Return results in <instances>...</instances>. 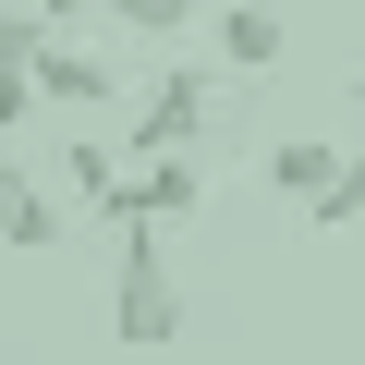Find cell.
<instances>
[{
    "label": "cell",
    "mask_w": 365,
    "mask_h": 365,
    "mask_svg": "<svg viewBox=\"0 0 365 365\" xmlns=\"http://www.w3.org/2000/svg\"><path fill=\"white\" fill-rule=\"evenodd\" d=\"M122 244V292H110V341L122 353H158V341H182V280H170V256H158V232H110Z\"/></svg>",
    "instance_id": "6da1fadb"
},
{
    "label": "cell",
    "mask_w": 365,
    "mask_h": 365,
    "mask_svg": "<svg viewBox=\"0 0 365 365\" xmlns=\"http://www.w3.org/2000/svg\"><path fill=\"white\" fill-rule=\"evenodd\" d=\"M280 49H292V25L268 13V0H232V13H220V61H232V73H268Z\"/></svg>",
    "instance_id": "52a82bcc"
},
{
    "label": "cell",
    "mask_w": 365,
    "mask_h": 365,
    "mask_svg": "<svg viewBox=\"0 0 365 365\" xmlns=\"http://www.w3.org/2000/svg\"><path fill=\"white\" fill-rule=\"evenodd\" d=\"M341 110H353V146H365V73H353V86H341Z\"/></svg>",
    "instance_id": "4fadbf2b"
},
{
    "label": "cell",
    "mask_w": 365,
    "mask_h": 365,
    "mask_svg": "<svg viewBox=\"0 0 365 365\" xmlns=\"http://www.w3.org/2000/svg\"><path fill=\"white\" fill-rule=\"evenodd\" d=\"M268 182H280L292 207H317L329 182H341V146H329V134H280V146H268Z\"/></svg>",
    "instance_id": "8992f818"
},
{
    "label": "cell",
    "mask_w": 365,
    "mask_h": 365,
    "mask_svg": "<svg viewBox=\"0 0 365 365\" xmlns=\"http://www.w3.org/2000/svg\"><path fill=\"white\" fill-rule=\"evenodd\" d=\"M207 207V158L195 146H170V158H134V182H122V207H110V232L134 220V232H182Z\"/></svg>",
    "instance_id": "3957f363"
},
{
    "label": "cell",
    "mask_w": 365,
    "mask_h": 365,
    "mask_svg": "<svg viewBox=\"0 0 365 365\" xmlns=\"http://www.w3.org/2000/svg\"><path fill=\"white\" fill-rule=\"evenodd\" d=\"M110 13H122V25H134V37H170V25H182V13H195V0H110Z\"/></svg>",
    "instance_id": "8fae6325"
},
{
    "label": "cell",
    "mask_w": 365,
    "mask_h": 365,
    "mask_svg": "<svg viewBox=\"0 0 365 365\" xmlns=\"http://www.w3.org/2000/svg\"><path fill=\"white\" fill-rule=\"evenodd\" d=\"M61 25L49 13H0V86H13V73H37V49H49Z\"/></svg>",
    "instance_id": "30bf717a"
},
{
    "label": "cell",
    "mask_w": 365,
    "mask_h": 365,
    "mask_svg": "<svg viewBox=\"0 0 365 365\" xmlns=\"http://www.w3.org/2000/svg\"><path fill=\"white\" fill-rule=\"evenodd\" d=\"M61 182H73V195H86V207L110 220V207H122V182H134V170H122V158H110L98 134H61Z\"/></svg>",
    "instance_id": "ba28073f"
},
{
    "label": "cell",
    "mask_w": 365,
    "mask_h": 365,
    "mask_svg": "<svg viewBox=\"0 0 365 365\" xmlns=\"http://www.w3.org/2000/svg\"><path fill=\"white\" fill-rule=\"evenodd\" d=\"M353 220H365V146L341 158V182H329V195L304 207V232H353Z\"/></svg>",
    "instance_id": "9c48e42d"
},
{
    "label": "cell",
    "mask_w": 365,
    "mask_h": 365,
    "mask_svg": "<svg viewBox=\"0 0 365 365\" xmlns=\"http://www.w3.org/2000/svg\"><path fill=\"white\" fill-rule=\"evenodd\" d=\"M37 86H49V110H110V98H122V73H110L86 37H49V49H37Z\"/></svg>",
    "instance_id": "5b68a950"
},
{
    "label": "cell",
    "mask_w": 365,
    "mask_h": 365,
    "mask_svg": "<svg viewBox=\"0 0 365 365\" xmlns=\"http://www.w3.org/2000/svg\"><path fill=\"white\" fill-rule=\"evenodd\" d=\"M61 220H73V207H49V182H37L25 158H0V244H13V256H49Z\"/></svg>",
    "instance_id": "277c9868"
},
{
    "label": "cell",
    "mask_w": 365,
    "mask_h": 365,
    "mask_svg": "<svg viewBox=\"0 0 365 365\" xmlns=\"http://www.w3.org/2000/svg\"><path fill=\"white\" fill-rule=\"evenodd\" d=\"M207 110H220V73H207V61H158V73H146V98H134V158L195 146V134H207Z\"/></svg>",
    "instance_id": "7a4b0ae2"
},
{
    "label": "cell",
    "mask_w": 365,
    "mask_h": 365,
    "mask_svg": "<svg viewBox=\"0 0 365 365\" xmlns=\"http://www.w3.org/2000/svg\"><path fill=\"white\" fill-rule=\"evenodd\" d=\"M37 13H49V25H86V13H110V0H37Z\"/></svg>",
    "instance_id": "7c38bea8"
}]
</instances>
